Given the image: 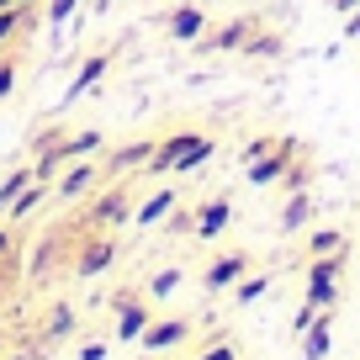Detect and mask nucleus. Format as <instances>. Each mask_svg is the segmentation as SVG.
<instances>
[{
  "label": "nucleus",
  "instance_id": "obj_1",
  "mask_svg": "<svg viewBox=\"0 0 360 360\" xmlns=\"http://www.w3.org/2000/svg\"><path fill=\"white\" fill-rule=\"evenodd\" d=\"M217 154V138L212 133H169L154 143V154H148V175H175V169H196L207 165V159Z\"/></svg>",
  "mask_w": 360,
  "mask_h": 360
},
{
  "label": "nucleus",
  "instance_id": "obj_2",
  "mask_svg": "<svg viewBox=\"0 0 360 360\" xmlns=\"http://www.w3.org/2000/svg\"><path fill=\"white\" fill-rule=\"evenodd\" d=\"M339 276H345V255H313V265H307V276H302L307 302L334 313L339 307Z\"/></svg>",
  "mask_w": 360,
  "mask_h": 360
},
{
  "label": "nucleus",
  "instance_id": "obj_3",
  "mask_svg": "<svg viewBox=\"0 0 360 360\" xmlns=\"http://www.w3.org/2000/svg\"><path fill=\"white\" fill-rule=\"evenodd\" d=\"M117 223H133V186H127V180L106 186V191L85 207V217H79V228H117Z\"/></svg>",
  "mask_w": 360,
  "mask_h": 360
},
{
  "label": "nucleus",
  "instance_id": "obj_4",
  "mask_svg": "<svg viewBox=\"0 0 360 360\" xmlns=\"http://www.w3.org/2000/svg\"><path fill=\"white\" fill-rule=\"evenodd\" d=\"M112 307H117V345H138V339H143V328L154 323V307L138 302L133 292H117Z\"/></svg>",
  "mask_w": 360,
  "mask_h": 360
},
{
  "label": "nucleus",
  "instance_id": "obj_5",
  "mask_svg": "<svg viewBox=\"0 0 360 360\" xmlns=\"http://www.w3.org/2000/svg\"><path fill=\"white\" fill-rule=\"evenodd\" d=\"M112 265H117V238H106V233H85V244L75 249V265H69V270L90 281V276H101V270H112Z\"/></svg>",
  "mask_w": 360,
  "mask_h": 360
},
{
  "label": "nucleus",
  "instance_id": "obj_6",
  "mask_svg": "<svg viewBox=\"0 0 360 360\" xmlns=\"http://www.w3.org/2000/svg\"><path fill=\"white\" fill-rule=\"evenodd\" d=\"M249 270H255V259H249L244 249H233V255H223V259H212V265H207L202 286H207V292H233Z\"/></svg>",
  "mask_w": 360,
  "mask_h": 360
},
{
  "label": "nucleus",
  "instance_id": "obj_7",
  "mask_svg": "<svg viewBox=\"0 0 360 360\" xmlns=\"http://www.w3.org/2000/svg\"><path fill=\"white\" fill-rule=\"evenodd\" d=\"M292 159H297V143H292V138H281V143L270 148L265 159H255V165H244L249 186H270V180H286V169H292Z\"/></svg>",
  "mask_w": 360,
  "mask_h": 360
},
{
  "label": "nucleus",
  "instance_id": "obj_8",
  "mask_svg": "<svg viewBox=\"0 0 360 360\" xmlns=\"http://www.w3.org/2000/svg\"><path fill=\"white\" fill-rule=\"evenodd\" d=\"M154 143H159V138H133V143L112 148V154L101 159V175L122 180V175H133V169H143V165H148V154H154Z\"/></svg>",
  "mask_w": 360,
  "mask_h": 360
},
{
  "label": "nucleus",
  "instance_id": "obj_9",
  "mask_svg": "<svg viewBox=\"0 0 360 360\" xmlns=\"http://www.w3.org/2000/svg\"><path fill=\"white\" fill-rule=\"evenodd\" d=\"M96 180H101V165H90V159H75V169H64L53 186L58 202H85L90 191H96Z\"/></svg>",
  "mask_w": 360,
  "mask_h": 360
},
{
  "label": "nucleus",
  "instance_id": "obj_10",
  "mask_svg": "<svg viewBox=\"0 0 360 360\" xmlns=\"http://www.w3.org/2000/svg\"><path fill=\"white\" fill-rule=\"evenodd\" d=\"M186 339H191V323H186V318H154L138 345L143 349H175V345H186Z\"/></svg>",
  "mask_w": 360,
  "mask_h": 360
},
{
  "label": "nucleus",
  "instance_id": "obj_11",
  "mask_svg": "<svg viewBox=\"0 0 360 360\" xmlns=\"http://www.w3.org/2000/svg\"><path fill=\"white\" fill-rule=\"evenodd\" d=\"M106 69H112V53H90L85 64H79V75L69 79V90H64V106H75L79 96H85V90H96V85H101V75H106Z\"/></svg>",
  "mask_w": 360,
  "mask_h": 360
},
{
  "label": "nucleus",
  "instance_id": "obj_12",
  "mask_svg": "<svg viewBox=\"0 0 360 360\" xmlns=\"http://www.w3.org/2000/svg\"><path fill=\"white\" fill-rule=\"evenodd\" d=\"M175 202H180L175 186H159V191L148 196L143 207H133V228H154V223H165V217L175 212Z\"/></svg>",
  "mask_w": 360,
  "mask_h": 360
},
{
  "label": "nucleus",
  "instance_id": "obj_13",
  "mask_svg": "<svg viewBox=\"0 0 360 360\" xmlns=\"http://www.w3.org/2000/svg\"><path fill=\"white\" fill-rule=\"evenodd\" d=\"M228 217H233V202H228V196L202 202V207H196V238H217L228 228Z\"/></svg>",
  "mask_w": 360,
  "mask_h": 360
},
{
  "label": "nucleus",
  "instance_id": "obj_14",
  "mask_svg": "<svg viewBox=\"0 0 360 360\" xmlns=\"http://www.w3.org/2000/svg\"><path fill=\"white\" fill-rule=\"evenodd\" d=\"M202 32H207L202 6H175V11H169V37H175V43H196Z\"/></svg>",
  "mask_w": 360,
  "mask_h": 360
},
{
  "label": "nucleus",
  "instance_id": "obj_15",
  "mask_svg": "<svg viewBox=\"0 0 360 360\" xmlns=\"http://www.w3.org/2000/svg\"><path fill=\"white\" fill-rule=\"evenodd\" d=\"M37 27V6H6L0 11V48H11L22 32H32Z\"/></svg>",
  "mask_w": 360,
  "mask_h": 360
},
{
  "label": "nucleus",
  "instance_id": "obj_16",
  "mask_svg": "<svg viewBox=\"0 0 360 360\" xmlns=\"http://www.w3.org/2000/svg\"><path fill=\"white\" fill-rule=\"evenodd\" d=\"M313 212H318V202L307 196V186H302V191H292V202L281 207V233H302V228L313 223Z\"/></svg>",
  "mask_w": 360,
  "mask_h": 360
},
{
  "label": "nucleus",
  "instance_id": "obj_17",
  "mask_svg": "<svg viewBox=\"0 0 360 360\" xmlns=\"http://www.w3.org/2000/svg\"><path fill=\"white\" fill-rule=\"evenodd\" d=\"M328 349H334V313H323L302 334V360H328Z\"/></svg>",
  "mask_w": 360,
  "mask_h": 360
},
{
  "label": "nucleus",
  "instance_id": "obj_18",
  "mask_svg": "<svg viewBox=\"0 0 360 360\" xmlns=\"http://www.w3.org/2000/svg\"><path fill=\"white\" fill-rule=\"evenodd\" d=\"M43 202H48V180H32V186H27V191L16 196L11 207H6V217H11V223H22V217H32Z\"/></svg>",
  "mask_w": 360,
  "mask_h": 360
},
{
  "label": "nucleus",
  "instance_id": "obj_19",
  "mask_svg": "<svg viewBox=\"0 0 360 360\" xmlns=\"http://www.w3.org/2000/svg\"><path fill=\"white\" fill-rule=\"evenodd\" d=\"M270 281H276V276H270V270H249L244 281L233 286V297H238V307H249V302H259V297L270 292Z\"/></svg>",
  "mask_w": 360,
  "mask_h": 360
},
{
  "label": "nucleus",
  "instance_id": "obj_20",
  "mask_svg": "<svg viewBox=\"0 0 360 360\" xmlns=\"http://www.w3.org/2000/svg\"><path fill=\"white\" fill-rule=\"evenodd\" d=\"M32 165H22V169H11V175H6V180H0V212H6V207H11L16 202V196H22L27 191V186H32Z\"/></svg>",
  "mask_w": 360,
  "mask_h": 360
},
{
  "label": "nucleus",
  "instance_id": "obj_21",
  "mask_svg": "<svg viewBox=\"0 0 360 360\" xmlns=\"http://www.w3.org/2000/svg\"><path fill=\"white\" fill-rule=\"evenodd\" d=\"M244 37H249V22H228L223 27V32H212V37H196V43H202V48H244Z\"/></svg>",
  "mask_w": 360,
  "mask_h": 360
},
{
  "label": "nucleus",
  "instance_id": "obj_22",
  "mask_svg": "<svg viewBox=\"0 0 360 360\" xmlns=\"http://www.w3.org/2000/svg\"><path fill=\"white\" fill-rule=\"evenodd\" d=\"M69 334H75V307L58 302L53 313H48V323H43V339H69Z\"/></svg>",
  "mask_w": 360,
  "mask_h": 360
},
{
  "label": "nucleus",
  "instance_id": "obj_23",
  "mask_svg": "<svg viewBox=\"0 0 360 360\" xmlns=\"http://www.w3.org/2000/svg\"><path fill=\"white\" fill-rule=\"evenodd\" d=\"M307 255H345V233H339V228H318V233L307 238Z\"/></svg>",
  "mask_w": 360,
  "mask_h": 360
},
{
  "label": "nucleus",
  "instance_id": "obj_24",
  "mask_svg": "<svg viewBox=\"0 0 360 360\" xmlns=\"http://www.w3.org/2000/svg\"><path fill=\"white\" fill-rule=\"evenodd\" d=\"M16 79H22V58H16L11 48H0V101L16 90Z\"/></svg>",
  "mask_w": 360,
  "mask_h": 360
},
{
  "label": "nucleus",
  "instance_id": "obj_25",
  "mask_svg": "<svg viewBox=\"0 0 360 360\" xmlns=\"http://www.w3.org/2000/svg\"><path fill=\"white\" fill-rule=\"evenodd\" d=\"M175 286H180V270H154V276H148V286H143V292L154 297V302H165V297L175 292Z\"/></svg>",
  "mask_w": 360,
  "mask_h": 360
},
{
  "label": "nucleus",
  "instance_id": "obj_26",
  "mask_svg": "<svg viewBox=\"0 0 360 360\" xmlns=\"http://www.w3.org/2000/svg\"><path fill=\"white\" fill-rule=\"evenodd\" d=\"M323 313H328V307H318V302H302V307H297V318H292V334L302 339V334H307V328H313Z\"/></svg>",
  "mask_w": 360,
  "mask_h": 360
},
{
  "label": "nucleus",
  "instance_id": "obj_27",
  "mask_svg": "<svg viewBox=\"0 0 360 360\" xmlns=\"http://www.w3.org/2000/svg\"><path fill=\"white\" fill-rule=\"evenodd\" d=\"M281 53V37H244V58H270Z\"/></svg>",
  "mask_w": 360,
  "mask_h": 360
},
{
  "label": "nucleus",
  "instance_id": "obj_28",
  "mask_svg": "<svg viewBox=\"0 0 360 360\" xmlns=\"http://www.w3.org/2000/svg\"><path fill=\"white\" fill-rule=\"evenodd\" d=\"M75 11H79V0H48V11H43V16H48L53 27H64V22H69Z\"/></svg>",
  "mask_w": 360,
  "mask_h": 360
},
{
  "label": "nucleus",
  "instance_id": "obj_29",
  "mask_svg": "<svg viewBox=\"0 0 360 360\" xmlns=\"http://www.w3.org/2000/svg\"><path fill=\"white\" fill-rule=\"evenodd\" d=\"M276 143H281V138H249V143H244V154H238V159H244V165H255V159H265Z\"/></svg>",
  "mask_w": 360,
  "mask_h": 360
},
{
  "label": "nucleus",
  "instance_id": "obj_30",
  "mask_svg": "<svg viewBox=\"0 0 360 360\" xmlns=\"http://www.w3.org/2000/svg\"><path fill=\"white\" fill-rule=\"evenodd\" d=\"M165 233H196V212H169L165 217Z\"/></svg>",
  "mask_w": 360,
  "mask_h": 360
},
{
  "label": "nucleus",
  "instance_id": "obj_31",
  "mask_svg": "<svg viewBox=\"0 0 360 360\" xmlns=\"http://www.w3.org/2000/svg\"><path fill=\"white\" fill-rule=\"evenodd\" d=\"M307 180H313V169H307V165H297V159H292V169H286V191H302Z\"/></svg>",
  "mask_w": 360,
  "mask_h": 360
},
{
  "label": "nucleus",
  "instance_id": "obj_32",
  "mask_svg": "<svg viewBox=\"0 0 360 360\" xmlns=\"http://www.w3.org/2000/svg\"><path fill=\"white\" fill-rule=\"evenodd\" d=\"M106 355H112V349H106L101 339H90V345H79V349H75V360H106Z\"/></svg>",
  "mask_w": 360,
  "mask_h": 360
},
{
  "label": "nucleus",
  "instance_id": "obj_33",
  "mask_svg": "<svg viewBox=\"0 0 360 360\" xmlns=\"http://www.w3.org/2000/svg\"><path fill=\"white\" fill-rule=\"evenodd\" d=\"M202 360H238V349L228 345V339H217L212 349H202Z\"/></svg>",
  "mask_w": 360,
  "mask_h": 360
},
{
  "label": "nucleus",
  "instance_id": "obj_34",
  "mask_svg": "<svg viewBox=\"0 0 360 360\" xmlns=\"http://www.w3.org/2000/svg\"><path fill=\"white\" fill-rule=\"evenodd\" d=\"M16 255V233H11V228H0V259H11Z\"/></svg>",
  "mask_w": 360,
  "mask_h": 360
},
{
  "label": "nucleus",
  "instance_id": "obj_35",
  "mask_svg": "<svg viewBox=\"0 0 360 360\" xmlns=\"http://www.w3.org/2000/svg\"><path fill=\"white\" fill-rule=\"evenodd\" d=\"M345 37H349V43H360V6L349 11V22H345Z\"/></svg>",
  "mask_w": 360,
  "mask_h": 360
},
{
  "label": "nucleus",
  "instance_id": "obj_36",
  "mask_svg": "<svg viewBox=\"0 0 360 360\" xmlns=\"http://www.w3.org/2000/svg\"><path fill=\"white\" fill-rule=\"evenodd\" d=\"M355 6H360V0H334V11H339V16H349Z\"/></svg>",
  "mask_w": 360,
  "mask_h": 360
},
{
  "label": "nucleus",
  "instance_id": "obj_37",
  "mask_svg": "<svg viewBox=\"0 0 360 360\" xmlns=\"http://www.w3.org/2000/svg\"><path fill=\"white\" fill-rule=\"evenodd\" d=\"M6 6H37V0H0V11H6Z\"/></svg>",
  "mask_w": 360,
  "mask_h": 360
},
{
  "label": "nucleus",
  "instance_id": "obj_38",
  "mask_svg": "<svg viewBox=\"0 0 360 360\" xmlns=\"http://www.w3.org/2000/svg\"><path fill=\"white\" fill-rule=\"evenodd\" d=\"M0 360H6V334H0Z\"/></svg>",
  "mask_w": 360,
  "mask_h": 360
},
{
  "label": "nucleus",
  "instance_id": "obj_39",
  "mask_svg": "<svg viewBox=\"0 0 360 360\" xmlns=\"http://www.w3.org/2000/svg\"><path fill=\"white\" fill-rule=\"evenodd\" d=\"M96 6H117V0H96Z\"/></svg>",
  "mask_w": 360,
  "mask_h": 360
},
{
  "label": "nucleus",
  "instance_id": "obj_40",
  "mask_svg": "<svg viewBox=\"0 0 360 360\" xmlns=\"http://www.w3.org/2000/svg\"><path fill=\"white\" fill-rule=\"evenodd\" d=\"M244 360H255V355H244Z\"/></svg>",
  "mask_w": 360,
  "mask_h": 360
}]
</instances>
